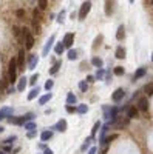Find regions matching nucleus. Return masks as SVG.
I'll use <instances>...</instances> for the list:
<instances>
[{"label":"nucleus","mask_w":153,"mask_h":154,"mask_svg":"<svg viewBox=\"0 0 153 154\" xmlns=\"http://www.w3.org/2000/svg\"><path fill=\"white\" fill-rule=\"evenodd\" d=\"M8 82L13 83V85L17 82V62H16V57H13L10 60V65H8Z\"/></svg>","instance_id":"1"},{"label":"nucleus","mask_w":153,"mask_h":154,"mask_svg":"<svg viewBox=\"0 0 153 154\" xmlns=\"http://www.w3.org/2000/svg\"><path fill=\"white\" fill-rule=\"evenodd\" d=\"M33 119H34V114L33 113H26V114H23V116H20V117H10L8 119V122L10 123H14V125H25V123H28V122H33Z\"/></svg>","instance_id":"2"},{"label":"nucleus","mask_w":153,"mask_h":154,"mask_svg":"<svg viewBox=\"0 0 153 154\" xmlns=\"http://www.w3.org/2000/svg\"><path fill=\"white\" fill-rule=\"evenodd\" d=\"M22 35L25 39V49H31L34 46V35L30 28H22Z\"/></svg>","instance_id":"3"},{"label":"nucleus","mask_w":153,"mask_h":154,"mask_svg":"<svg viewBox=\"0 0 153 154\" xmlns=\"http://www.w3.org/2000/svg\"><path fill=\"white\" fill-rule=\"evenodd\" d=\"M90 10H91V2H84L79 10V20H84L87 17V14L90 13Z\"/></svg>","instance_id":"4"},{"label":"nucleus","mask_w":153,"mask_h":154,"mask_svg":"<svg viewBox=\"0 0 153 154\" xmlns=\"http://www.w3.org/2000/svg\"><path fill=\"white\" fill-rule=\"evenodd\" d=\"M16 62H17V71H23L25 69V49L19 51V54L16 57Z\"/></svg>","instance_id":"5"},{"label":"nucleus","mask_w":153,"mask_h":154,"mask_svg":"<svg viewBox=\"0 0 153 154\" xmlns=\"http://www.w3.org/2000/svg\"><path fill=\"white\" fill-rule=\"evenodd\" d=\"M54 42H56V34H51V35H50V39H48V42L45 43V46H43V51H42L43 56H48V52H50V49L53 48Z\"/></svg>","instance_id":"6"},{"label":"nucleus","mask_w":153,"mask_h":154,"mask_svg":"<svg viewBox=\"0 0 153 154\" xmlns=\"http://www.w3.org/2000/svg\"><path fill=\"white\" fill-rule=\"evenodd\" d=\"M62 43H64L65 48H70V49H71V46H73V43H74V32H67Z\"/></svg>","instance_id":"7"},{"label":"nucleus","mask_w":153,"mask_h":154,"mask_svg":"<svg viewBox=\"0 0 153 154\" xmlns=\"http://www.w3.org/2000/svg\"><path fill=\"white\" fill-rule=\"evenodd\" d=\"M136 108H138V111H144V113H146L149 110V100H147V97H141Z\"/></svg>","instance_id":"8"},{"label":"nucleus","mask_w":153,"mask_h":154,"mask_svg":"<svg viewBox=\"0 0 153 154\" xmlns=\"http://www.w3.org/2000/svg\"><path fill=\"white\" fill-rule=\"evenodd\" d=\"M124 96H125V91H124L122 88H118V89L113 93L111 99H113V102H121L122 99H124Z\"/></svg>","instance_id":"9"},{"label":"nucleus","mask_w":153,"mask_h":154,"mask_svg":"<svg viewBox=\"0 0 153 154\" xmlns=\"http://www.w3.org/2000/svg\"><path fill=\"white\" fill-rule=\"evenodd\" d=\"M10 117H13V108H2L0 110V120L3 119H10Z\"/></svg>","instance_id":"10"},{"label":"nucleus","mask_w":153,"mask_h":154,"mask_svg":"<svg viewBox=\"0 0 153 154\" xmlns=\"http://www.w3.org/2000/svg\"><path fill=\"white\" fill-rule=\"evenodd\" d=\"M39 62V57L36 56V54H31V56H28V69H34L36 65H37Z\"/></svg>","instance_id":"11"},{"label":"nucleus","mask_w":153,"mask_h":154,"mask_svg":"<svg viewBox=\"0 0 153 154\" xmlns=\"http://www.w3.org/2000/svg\"><path fill=\"white\" fill-rule=\"evenodd\" d=\"M26 85H28V79H26L25 76H23V77H20L19 80H17V86H16V88H17V91H23Z\"/></svg>","instance_id":"12"},{"label":"nucleus","mask_w":153,"mask_h":154,"mask_svg":"<svg viewBox=\"0 0 153 154\" xmlns=\"http://www.w3.org/2000/svg\"><path fill=\"white\" fill-rule=\"evenodd\" d=\"M67 120L65 119H60L56 125H54V130H57V131H60V133H64V131H67Z\"/></svg>","instance_id":"13"},{"label":"nucleus","mask_w":153,"mask_h":154,"mask_svg":"<svg viewBox=\"0 0 153 154\" xmlns=\"http://www.w3.org/2000/svg\"><path fill=\"white\" fill-rule=\"evenodd\" d=\"M138 108L136 106H130L128 110H127V117L128 119H134V117H138Z\"/></svg>","instance_id":"14"},{"label":"nucleus","mask_w":153,"mask_h":154,"mask_svg":"<svg viewBox=\"0 0 153 154\" xmlns=\"http://www.w3.org/2000/svg\"><path fill=\"white\" fill-rule=\"evenodd\" d=\"M76 102H77V97L73 94V93H68V96H67V105H76Z\"/></svg>","instance_id":"15"},{"label":"nucleus","mask_w":153,"mask_h":154,"mask_svg":"<svg viewBox=\"0 0 153 154\" xmlns=\"http://www.w3.org/2000/svg\"><path fill=\"white\" fill-rule=\"evenodd\" d=\"M124 37H125V28H124V25H121L119 28H118V31H116V39L122 40Z\"/></svg>","instance_id":"16"},{"label":"nucleus","mask_w":153,"mask_h":154,"mask_svg":"<svg viewBox=\"0 0 153 154\" xmlns=\"http://www.w3.org/2000/svg\"><path fill=\"white\" fill-rule=\"evenodd\" d=\"M33 20L34 22H40L42 20V11L39 10V8H36V10L33 11Z\"/></svg>","instance_id":"17"},{"label":"nucleus","mask_w":153,"mask_h":154,"mask_svg":"<svg viewBox=\"0 0 153 154\" xmlns=\"http://www.w3.org/2000/svg\"><path fill=\"white\" fill-rule=\"evenodd\" d=\"M39 93H40V88L37 86V88H33L31 91H30V94H28V100H33V99H36L39 96Z\"/></svg>","instance_id":"18"},{"label":"nucleus","mask_w":153,"mask_h":154,"mask_svg":"<svg viewBox=\"0 0 153 154\" xmlns=\"http://www.w3.org/2000/svg\"><path fill=\"white\" fill-rule=\"evenodd\" d=\"M51 97H53V94H51V93H48V94L42 96V97L39 99V105H45V103H48V102L51 100Z\"/></svg>","instance_id":"19"},{"label":"nucleus","mask_w":153,"mask_h":154,"mask_svg":"<svg viewBox=\"0 0 153 154\" xmlns=\"http://www.w3.org/2000/svg\"><path fill=\"white\" fill-rule=\"evenodd\" d=\"M53 137V133L51 131H42V134H40V140L42 142H47V140H50Z\"/></svg>","instance_id":"20"},{"label":"nucleus","mask_w":153,"mask_h":154,"mask_svg":"<svg viewBox=\"0 0 153 154\" xmlns=\"http://www.w3.org/2000/svg\"><path fill=\"white\" fill-rule=\"evenodd\" d=\"M13 32H14V37H16L17 40L22 37V28H20V26L14 25V26H13Z\"/></svg>","instance_id":"21"},{"label":"nucleus","mask_w":153,"mask_h":154,"mask_svg":"<svg viewBox=\"0 0 153 154\" xmlns=\"http://www.w3.org/2000/svg\"><path fill=\"white\" fill-rule=\"evenodd\" d=\"M91 63H93V65H94L96 68H99V69H101V68L104 66L102 59H99V57H93V59H91Z\"/></svg>","instance_id":"22"},{"label":"nucleus","mask_w":153,"mask_h":154,"mask_svg":"<svg viewBox=\"0 0 153 154\" xmlns=\"http://www.w3.org/2000/svg\"><path fill=\"white\" fill-rule=\"evenodd\" d=\"M64 51H65L64 43H62V42H60V43H56V46H54V52L57 54V56H60V54L64 52Z\"/></svg>","instance_id":"23"},{"label":"nucleus","mask_w":153,"mask_h":154,"mask_svg":"<svg viewBox=\"0 0 153 154\" xmlns=\"http://www.w3.org/2000/svg\"><path fill=\"white\" fill-rule=\"evenodd\" d=\"M113 2H105V14L107 15H111V13H113Z\"/></svg>","instance_id":"24"},{"label":"nucleus","mask_w":153,"mask_h":154,"mask_svg":"<svg viewBox=\"0 0 153 154\" xmlns=\"http://www.w3.org/2000/svg\"><path fill=\"white\" fill-rule=\"evenodd\" d=\"M31 28H33V31H31V32H33V35L40 32V25H39V22H34V20H33V23H31Z\"/></svg>","instance_id":"25"},{"label":"nucleus","mask_w":153,"mask_h":154,"mask_svg":"<svg viewBox=\"0 0 153 154\" xmlns=\"http://www.w3.org/2000/svg\"><path fill=\"white\" fill-rule=\"evenodd\" d=\"M60 66H62V63H60V62H56L54 65L51 66V69H50V74H51V76H54L56 72L59 71V68H60Z\"/></svg>","instance_id":"26"},{"label":"nucleus","mask_w":153,"mask_h":154,"mask_svg":"<svg viewBox=\"0 0 153 154\" xmlns=\"http://www.w3.org/2000/svg\"><path fill=\"white\" fill-rule=\"evenodd\" d=\"M77 54H79L77 49H70L68 51V60H76L77 59Z\"/></svg>","instance_id":"27"},{"label":"nucleus","mask_w":153,"mask_h":154,"mask_svg":"<svg viewBox=\"0 0 153 154\" xmlns=\"http://www.w3.org/2000/svg\"><path fill=\"white\" fill-rule=\"evenodd\" d=\"M144 76H146V68H139L136 72H134V80L141 79V77H144Z\"/></svg>","instance_id":"28"},{"label":"nucleus","mask_w":153,"mask_h":154,"mask_svg":"<svg viewBox=\"0 0 153 154\" xmlns=\"http://www.w3.org/2000/svg\"><path fill=\"white\" fill-rule=\"evenodd\" d=\"M114 54H116V57H118V59H124V57H125V49H124L122 46H119L118 49H116Z\"/></svg>","instance_id":"29"},{"label":"nucleus","mask_w":153,"mask_h":154,"mask_svg":"<svg viewBox=\"0 0 153 154\" xmlns=\"http://www.w3.org/2000/svg\"><path fill=\"white\" fill-rule=\"evenodd\" d=\"M97 130H101V122H96V123H94V126H93V130H91V140L94 139V136H96Z\"/></svg>","instance_id":"30"},{"label":"nucleus","mask_w":153,"mask_h":154,"mask_svg":"<svg viewBox=\"0 0 153 154\" xmlns=\"http://www.w3.org/2000/svg\"><path fill=\"white\" fill-rule=\"evenodd\" d=\"M114 139H118V134H113V136H108V137H105V139L102 140V143H104L105 147H107V145H108L111 140H114Z\"/></svg>","instance_id":"31"},{"label":"nucleus","mask_w":153,"mask_h":154,"mask_svg":"<svg viewBox=\"0 0 153 154\" xmlns=\"http://www.w3.org/2000/svg\"><path fill=\"white\" fill-rule=\"evenodd\" d=\"M88 111V106L87 105H79V106H76V113H79V114H84V113H87Z\"/></svg>","instance_id":"32"},{"label":"nucleus","mask_w":153,"mask_h":154,"mask_svg":"<svg viewBox=\"0 0 153 154\" xmlns=\"http://www.w3.org/2000/svg\"><path fill=\"white\" fill-rule=\"evenodd\" d=\"M79 89L82 93H87V89H88V83L85 82V80H82V82H79Z\"/></svg>","instance_id":"33"},{"label":"nucleus","mask_w":153,"mask_h":154,"mask_svg":"<svg viewBox=\"0 0 153 154\" xmlns=\"http://www.w3.org/2000/svg\"><path fill=\"white\" fill-rule=\"evenodd\" d=\"M25 130H28V131L31 133L33 130H36V123H34V122H28V123H25Z\"/></svg>","instance_id":"34"},{"label":"nucleus","mask_w":153,"mask_h":154,"mask_svg":"<svg viewBox=\"0 0 153 154\" xmlns=\"http://www.w3.org/2000/svg\"><path fill=\"white\" fill-rule=\"evenodd\" d=\"M146 94H149V96H153V83H149V85H146Z\"/></svg>","instance_id":"35"},{"label":"nucleus","mask_w":153,"mask_h":154,"mask_svg":"<svg viewBox=\"0 0 153 154\" xmlns=\"http://www.w3.org/2000/svg\"><path fill=\"white\" fill-rule=\"evenodd\" d=\"M37 5H39V10H40V11H43V10H47L48 2H45V0H40V2H39Z\"/></svg>","instance_id":"36"},{"label":"nucleus","mask_w":153,"mask_h":154,"mask_svg":"<svg viewBox=\"0 0 153 154\" xmlns=\"http://www.w3.org/2000/svg\"><path fill=\"white\" fill-rule=\"evenodd\" d=\"M107 131H108V125L102 126V130H101V140H104V139H105V134H107Z\"/></svg>","instance_id":"37"},{"label":"nucleus","mask_w":153,"mask_h":154,"mask_svg":"<svg viewBox=\"0 0 153 154\" xmlns=\"http://www.w3.org/2000/svg\"><path fill=\"white\" fill-rule=\"evenodd\" d=\"M90 143H91V137H88V139L85 140V143L82 145V147H80V150H82V151H87V148L90 147Z\"/></svg>","instance_id":"38"},{"label":"nucleus","mask_w":153,"mask_h":154,"mask_svg":"<svg viewBox=\"0 0 153 154\" xmlns=\"http://www.w3.org/2000/svg\"><path fill=\"white\" fill-rule=\"evenodd\" d=\"M104 74H105V71L101 68V69H97V72H96V76H94V77H96L97 80H101V79L104 77Z\"/></svg>","instance_id":"39"},{"label":"nucleus","mask_w":153,"mask_h":154,"mask_svg":"<svg viewBox=\"0 0 153 154\" xmlns=\"http://www.w3.org/2000/svg\"><path fill=\"white\" fill-rule=\"evenodd\" d=\"M124 72H125V71H124L122 66H116V68H114V74H116V76H122Z\"/></svg>","instance_id":"40"},{"label":"nucleus","mask_w":153,"mask_h":154,"mask_svg":"<svg viewBox=\"0 0 153 154\" xmlns=\"http://www.w3.org/2000/svg\"><path fill=\"white\" fill-rule=\"evenodd\" d=\"M16 15H17V19H25V10H17Z\"/></svg>","instance_id":"41"},{"label":"nucleus","mask_w":153,"mask_h":154,"mask_svg":"<svg viewBox=\"0 0 153 154\" xmlns=\"http://www.w3.org/2000/svg\"><path fill=\"white\" fill-rule=\"evenodd\" d=\"M37 80H39V74H34V76L28 80V83H30V85H36V82H37Z\"/></svg>","instance_id":"42"},{"label":"nucleus","mask_w":153,"mask_h":154,"mask_svg":"<svg viewBox=\"0 0 153 154\" xmlns=\"http://www.w3.org/2000/svg\"><path fill=\"white\" fill-rule=\"evenodd\" d=\"M64 20H65V11H60V13H59V15H57V22H59V23H62Z\"/></svg>","instance_id":"43"},{"label":"nucleus","mask_w":153,"mask_h":154,"mask_svg":"<svg viewBox=\"0 0 153 154\" xmlns=\"http://www.w3.org/2000/svg\"><path fill=\"white\" fill-rule=\"evenodd\" d=\"M53 86H54V82H53V80H47V83H45V89H48V91H50Z\"/></svg>","instance_id":"44"},{"label":"nucleus","mask_w":153,"mask_h":154,"mask_svg":"<svg viewBox=\"0 0 153 154\" xmlns=\"http://www.w3.org/2000/svg\"><path fill=\"white\" fill-rule=\"evenodd\" d=\"M16 139H17L16 136H11V137H8L6 140H3V143H5V145H10V143H13V142H14Z\"/></svg>","instance_id":"45"},{"label":"nucleus","mask_w":153,"mask_h":154,"mask_svg":"<svg viewBox=\"0 0 153 154\" xmlns=\"http://www.w3.org/2000/svg\"><path fill=\"white\" fill-rule=\"evenodd\" d=\"M102 40V35H99V37H96V40H94V43H93V49H96L97 48V43Z\"/></svg>","instance_id":"46"},{"label":"nucleus","mask_w":153,"mask_h":154,"mask_svg":"<svg viewBox=\"0 0 153 154\" xmlns=\"http://www.w3.org/2000/svg\"><path fill=\"white\" fill-rule=\"evenodd\" d=\"M85 82H87V83H93V82H96V77H94V76H88Z\"/></svg>","instance_id":"47"},{"label":"nucleus","mask_w":153,"mask_h":154,"mask_svg":"<svg viewBox=\"0 0 153 154\" xmlns=\"http://www.w3.org/2000/svg\"><path fill=\"white\" fill-rule=\"evenodd\" d=\"M67 113H76V106H71V105H67Z\"/></svg>","instance_id":"48"},{"label":"nucleus","mask_w":153,"mask_h":154,"mask_svg":"<svg viewBox=\"0 0 153 154\" xmlns=\"http://www.w3.org/2000/svg\"><path fill=\"white\" fill-rule=\"evenodd\" d=\"M16 89H17L16 86H11V88H8V89H6V93H8V94H11V93H16Z\"/></svg>","instance_id":"49"},{"label":"nucleus","mask_w":153,"mask_h":154,"mask_svg":"<svg viewBox=\"0 0 153 154\" xmlns=\"http://www.w3.org/2000/svg\"><path fill=\"white\" fill-rule=\"evenodd\" d=\"M96 151H97V150L93 147V148H90V150H88V153H87V154H96Z\"/></svg>","instance_id":"50"},{"label":"nucleus","mask_w":153,"mask_h":154,"mask_svg":"<svg viewBox=\"0 0 153 154\" xmlns=\"http://www.w3.org/2000/svg\"><path fill=\"white\" fill-rule=\"evenodd\" d=\"M43 154H54V153H53V151H51L50 148H47V150H45V151H43Z\"/></svg>","instance_id":"51"},{"label":"nucleus","mask_w":153,"mask_h":154,"mask_svg":"<svg viewBox=\"0 0 153 154\" xmlns=\"http://www.w3.org/2000/svg\"><path fill=\"white\" fill-rule=\"evenodd\" d=\"M39 148H40V150H43V151L47 150V147H45V143H40V145H39Z\"/></svg>","instance_id":"52"},{"label":"nucleus","mask_w":153,"mask_h":154,"mask_svg":"<svg viewBox=\"0 0 153 154\" xmlns=\"http://www.w3.org/2000/svg\"><path fill=\"white\" fill-rule=\"evenodd\" d=\"M34 136H36V133L34 131H31V133H28V137L31 139V137H34Z\"/></svg>","instance_id":"53"},{"label":"nucleus","mask_w":153,"mask_h":154,"mask_svg":"<svg viewBox=\"0 0 153 154\" xmlns=\"http://www.w3.org/2000/svg\"><path fill=\"white\" fill-rule=\"evenodd\" d=\"M3 150H5L6 153H10V151H11V148H10V147H3Z\"/></svg>","instance_id":"54"},{"label":"nucleus","mask_w":153,"mask_h":154,"mask_svg":"<svg viewBox=\"0 0 153 154\" xmlns=\"http://www.w3.org/2000/svg\"><path fill=\"white\" fill-rule=\"evenodd\" d=\"M101 154H107V147H104V150L101 151Z\"/></svg>","instance_id":"55"},{"label":"nucleus","mask_w":153,"mask_h":154,"mask_svg":"<svg viewBox=\"0 0 153 154\" xmlns=\"http://www.w3.org/2000/svg\"><path fill=\"white\" fill-rule=\"evenodd\" d=\"M3 130H5V128H3V126H0V133H3Z\"/></svg>","instance_id":"56"},{"label":"nucleus","mask_w":153,"mask_h":154,"mask_svg":"<svg viewBox=\"0 0 153 154\" xmlns=\"http://www.w3.org/2000/svg\"><path fill=\"white\" fill-rule=\"evenodd\" d=\"M0 154H5V153H0Z\"/></svg>","instance_id":"57"},{"label":"nucleus","mask_w":153,"mask_h":154,"mask_svg":"<svg viewBox=\"0 0 153 154\" xmlns=\"http://www.w3.org/2000/svg\"><path fill=\"white\" fill-rule=\"evenodd\" d=\"M152 60H153V56H152Z\"/></svg>","instance_id":"58"}]
</instances>
